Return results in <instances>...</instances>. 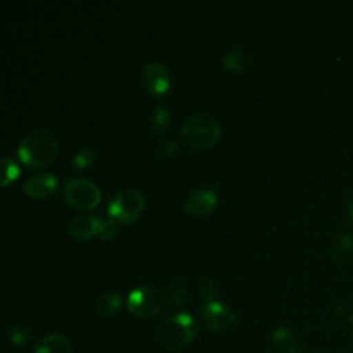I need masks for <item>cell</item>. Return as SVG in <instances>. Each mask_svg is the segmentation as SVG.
<instances>
[{
    "label": "cell",
    "instance_id": "19",
    "mask_svg": "<svg viewBox=\"0 0 353 353\" xmlns=\"http://www.w3.org/2000/svg\"><path fill=\"white\" fill-rule=\"evenodd\" d=\"M98 233H99V237L102 240H109V239L114 237L116 233H117V222L114 219L102 221Z\"/></svg>",
    "mask_w": 353,
    "mask_h": 353
},
{
    "label": "cell",
    "instance_id": "5",
    "mask_svg": "<svg viewBox=\"0 0 353 353\" xmlns=\"http://www.w3.org/2000/svg\"><path fill=\"white\" fill-rule=\"evenodd\" d=\"M164 305V295L152 285H141L134 288L127 299L128 310L138 317H150L160 312Z\"/></svg>",
    "mask_w": 353,
    "mask_h": 353
},
{
    "label": "cell",
    "instance_id": "21",
    "mask_svg": "<svg viewBox=\"0 0 353 353\" xmlns=\"http://www.w3.org/2000/svg\"><path fill=\"white\" fill-rule=\"evenodd\" d=\"M215 292H216V290H215L214 281L210 280V279L204 280L203 284H201V287H200V296H201V299L204 301V303L212 302L214 298H215Z\"/></svg>",
    "mask_w": 353,
    "mask_h": 353
},
{
    "label": "cell",
    "instance_id": "14",
    "mask_svg": "<svg viewBox=\"0 0 353 353\" xmlns=\"http://www.w3.org/2000/svg\"><path fill=\"white\" fill-rule=\"evenodd\" d=\"M121 306V298L119 294L116 292H110V291H106V292H102L98 299H97V303H95V309L98 312L99 316L102 317H108V316H112L114 314Z\"/></svg>",
    "mask_w": 353,
    "mask_h": 353
},
{
    "label": "cell",
    "instance_id": "18",
    "mask_svg": "<svg viewBox=\"0 0 353 353\" xmlns=\"http://www.w3.org/2000/svg\"><path fill=\"white\" fill-rule=\"evenodd\" d=\"M170 301L174 306H183L188 301V290L182 281H175L170 288Z\"/></svg>",
    "mask_w": 353,
    "mask_h": 353
},
{
    "label": "cell",
    "instance_id": "16",
    "mask_svg": "<svg viewBox=\"0 0 353 353\" xmlns=\"http://www.w3.org/2000/svg\"><path fill=\"white\" fill-rule=\"evenodd\" d=\"M222 62L226 69L233 70V72H240L247 68L248 65V58L244 52L241 51H230L223 55Z\"/></svg>",
    "mask_w": 353,
    "mask_h": 353
},
{
    "label": "cell",
    "instance_id": "20",
    "mask_svg": "<svg viewBox=\"0 0 353 353\" xmlns=\"http://www.w3.org/2000/svg\"><path fill=\"white\" fill-rule=\"evenodd\" d=\"M29 339V331L23 325L14 324L10 327V341L14 343H25Z\"/></svg>",
    "mask_w": 353,
    "mask_h": 353
},
{
    "label": "cell",
    "instance_id": "8",
    "mask_svg": "<svg viewBox=\"0 0 353 353\" xmlns=\"http://www.w3.org/2000/svg\"><path fill=\"white\" fill-rule=\"evenodd\" d=\"M142 84L152 94H163L170 84V76L167 69L159 62H149L143 66L141 73Z\"/></svg>",
    "mask_w": 353,
    "mask_h": 353
},
{
    "label": "cell",
    "instance_id": "17",
    "mask_svg": "<svg viewBox=\"0 0 353 353\" xmlns=\"http://www.w3.org/2000/svg\"><path fill=\"white\" fill-rule=\"evenodd\" d=\"M1 167H3L1 185L6 186V185L11 183L12 181H15V178L19 174V168H18L17 163L12 159H10V157H3L1 159Z\"/></svg>",
    "mask_w": 353,
    "mask_h": 353
},
{
    "label": "cell",
    "instance_id": "7",
    "mask_svg": "<svg viewBox=\"0 0 353 353\" xmlns=\"http://www.w3.org/2000/svg\"><path fill=\"white\" fill-rule=\"evenodd\" d=\"M203 324L211 331H225L233 325L234 313L223 303L212 301L203 303L199 309Z\"/></svg>",
    "mask_w": 353,
    "mask_h": 353
},
{
    "label": "cell",
    "instance_id": "3",
    "mask_svg": "<svg viewBox=\"0 0 353 353\" xmlns=\"http://www.w3.org/2000/svg\"><path fill=\"white\" fill-rule=\"evenodd\" d=\"M221 134L218 121L210 114L190 116L181 127L182 139L192 148L205 149L212 146Z\"/></svg>",
    "mask_w": 353,
    "mask_h": 353
},
{
    "label": "cell",
    "instance_id": "13",
    "mask_svg": "<svg viewBox=\"0 0 353 353\" xmlns=\"http://www.w3.org/2000/svg\"><path fill=\"white\" fill-rule=\"evenodd\" d=\"M273 346L279 353H299L298 339L287 328H279L274 331Z\"/></svg>",
    "mask_w": 353,
    "mask_h": 353
},
{
    "label": "cell",
    "instance_id": "15",
    "mask_svg": "<svg viewBox=\"0 0 353 353\" xmlns=\"http://www.w3.org/2000/svg\"><path fill=\"white\" fill-rule=\"evenodd\" d=\"M353 251V234L341 233L332 244V256L335 259H345Z\"/></svg>",
    "mask_w": 353,
    "mask_h": 353
},
{
    "label": "cell",
    "instance_id": "6",
    "mask_svg": "<svg viewBox=\"0 0 353 353\" xmlns=\"http://www.w3.org/2000/svg\"><path fill=\"white\" fill-rule=\"evenodd\" d=\"M63 194L66 201L77 210H91L101 200L99 189L91 181L79 176L66 181Z\"/></svg>",
    "mask_w": 353,
    "mask_h": 353
},
{
    "label": "cell",
    "instance_id": "12",
    "mask_svg": "<svg viewBox=\"0 0 353 353\" xmlns=\"http://www.w3.org/2000/svg\"><path fill=\"white\" fill-rule=\"evenodd\" d=\"M34 353H73V349L70 341L65 335L52 332L37 342Z\"/></svg>",
    "mask_w": 353,
    "mask_h": 353
},
{
    "label": "cell",
    "instance_id": "1",
    "mask_svg": "<svg viewBox=\"0 0 353 353\" xmlns=\"http://www.w3.org/2000/svg\"><path fill=\"white\" fill-rule=\"evenodd\" d=\"M57 149L55 135L47 128L37 127L25 134L18 148V156L29 167H44L55 159Z\"/></svg>",
    "mask_w": 353,
    "mask_h": 353
},
{
    "label": "cell",
    "instance_id": "9",
    "mask_svg": "<svg viewBox=\"0 0 353 353\" xmlns=\"http://www.w3.org/2000/svg\"><path fill=\"white\" fill-rule=\"evenodd\" d=\"M216 203V193L214 189L201 188L192 192L185 203V211L192 215H204L210 212Z\"/></svg>",
    "mask_w": 353,
    "mask_h": 353
},
{
    "label": "cell",
    "instance_id": "4",
    "mask_svg": "<svg viewBox=\"0 0 353 353\" xmlns=\"http://www.w3.org/2000/svg\"><path fill=\"white\" fill-rule=\"evenodd\" d=\"M145 207V197L138 189H123L109 203L108 211L114 218L124 223L135 221Z\"/></svg>",
    "mask_w": 353,
    "mask_h": 353
},
{
    "label": "cell",
    "instance_id": "2",
    "mask_svg": "<svg viewBox=\"0 0 353 353\" xmlns=\"http://www.w3.org/2000/svg\"><path fill=\"white\" fill-rule=\"evenodd\" d=\"M197 334L196 321L188 313H176L164 319L156 332L154 339L159 346L168 350H178L188 346Z\"/></svg>",
    "mask_w": 353,
    "mask_h": 353
},
{
    "label": "cell",
    "instance_id": "11",
    "mask_svg": "<svg viewBox=\"0 0 353 353\" xmlns=\"http://www.w3.org/2000/svg\"><path fill=\"white\" fill-rule=\"evenodd\" d=\"M101 221L95 215H77L69 223V232L77 239H88L99 230Z\"/></svg>",
    "mask_w": 353,
    "mask_h": 353
},
{
    "label": "cell",
    "instance_id": "24",
    "mask_svg": "<svg viewBox=\"0 0 353 353\" xmlns=\"http://www.w3.org/2000/svg\"><path fill=\"white\" fill-rule=\"evenodd\" d=\"M347 210H349L350 218H352V221H353V190L350 192V194H349V199H347Z\"/></svg>",
    "mask_w": 353,
    "mask_h": 353
},
{
    "label": "cell",
    "instance_id": "22",
    "mask_svg": "<svg viewBox=\"0 0 353 353\" xmlns=\"http://www.w3.org/2000/svg\"><path fill=\"white\" fill-rule=\"evenodd\" d=\"M92 157H94L92 150H91V149H88V148H85V149H81L80 152H77V153H76V156H74V160H73V161H74L76 167L83 168V167L88 165V164L92 161Z\"/></svg>",
    "mask_w": 353,
    "mask_h": 353
},
{
    "label": "cell",
    "instance_id": "10",
    "mask_svg": "<svg viewBox=\"0 0 353 353\" xmlns=\"http://www.w3.org/2000/svg\"><path fill=\"white\" fill-rule=\"evenodd\" d=\"M58 181L52 174H36L23 182V190L36 199L48 197L57 189Z\"/></svg>",
    "mask_w": 353,
    "mask_h": 353
},
{
    "label": "cell",
    "instance_id": "23",
    "mask_svg": "<svg viewBox=\"0 0 353 353\" xmlns=\"http://www.w3.org/2000/svg\"><path fill=\"white\" fill-rule=\"evenodd\" d=\"M168 121V112L164 108H159L153 113V123L156 127H164Z\"/></svg>",
    "mask_w": 353,
    "mask_h": 353
}]
</instances>
